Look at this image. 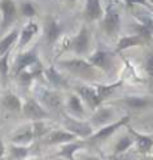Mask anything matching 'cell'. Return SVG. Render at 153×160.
<instances>
[{
  "label": "cell",
  "instance_id": "30",
  "mask_svg": "<svg viewBox=\"0 0 153 160\" xmlns=\"http://www.w3.org/2000/svg\"><path fill=\"white\" fill-rule=\"evenodd\" d=\"M33 126V133H34V139H43L45 135L51 132V129L48 128V125L44 122V120H40V121H33L31 124Z\"/></svg>",
  "mask_w": 153,
  "mask_h": 160
},
{
  "label": "cell",
  "instance_id": "22",
  "mask_svg": "<svg viewBox=\"0 0 153 160\" xmlns=\"http://www.w3.org/2000/svg\"><path fill=\"white\" fill-rule=\"evenodd\" d=\"M12 143L14 145H21V146H30L35 139H34V133H33V126L27 125L17 130L11 138Z\"/></svg>",
  "mask_w": 153,
  "mask_h": 160
},
{
  "label": "cell",
  "instance_id": "6",
  "mask_svg": "<svg viewBox=\"0 0 153 160\" xmlns=\"http://www.w3.org/2000/svg\"><path fill=\"white\" fill-rule=\"evenodd\" d=\"M91 47V31L86 25L80 26L77 35L69 39V50L77 56H82L88 52Z\"/></svg>",
  "mask_w": 153,
  "mask_h": 160
},
{
  "label": "cell",
  "instance_id": "41",
  "mask_svg": "<svg viewBox=\"0 0 153 160\" xmlns=\"http://www.w3.org/2000/svg\"><path fill=\"white\" fill-rule=\"evenodd\" d=\"M152 160H153V159H152Z\"/></svg>",
  "mask_w": 153,
  "mask_h": 160
},
{
  "label": "cell",
  "instance_id": "39",
  "mask_svg": "<svg viewBox=\"0 0 153 160\" xmlns=\"http://www.w3.org/2000/svg\"><path fill=\"white\" fill-rule=\"evenodd\" d=\"M148 2H149V3H151V4L153 5V0H148Z\"/></svg>",
  "mask_w": 153,
  "mask_h": 160
},
{
  "label": "cell",
  "instance_id": "35",
  "mask_svg": "<svg viewBox=\"0 0 153 160\" xmlns=\"http://www.w3.org/2000/svg\"><path fill=\"white\" fill-rule=\"evenodd\" d=\"M78 160H103V159H100L98 156H93V155H86V154H83Z\"/></svg>",
  "mask_w": 153,
  "mask_h": 160
},
{
  "label": "cell",
  "instance_id": "12",
  "mask_svg": "<svg viewBox=\"0 0 153 160\" xmlns=\"http://www.w3.org/2000/svg\"><path fill=\"white\" fill-rule=\"evenodd\" d=\"M38 62H40V61H39V56H38L36 48L18 53L17 58H16V60H14L13 73H14V76H17L18 73H21V72L26 70V69H30L31 67H34Z\"/></svg>",
  "mask_w": 153,
  "mask_h": 160
},
{
  "label": "cell",
  "instance_id": "38",
  "mask_svg": "<svg viewBox=\"0 0 153 160\" xmlns=\"http://www.w3.org/2000/svg\"><path fill=\"white\" fill-rule=\"evenodd\" d=\"M26 160H43V159H36L35 158V159H26Z\"/></svg>",
  "mask_w": 153,
  "mask_h": 160
},
{
  "label": "cell",
  "instance_id": "19",
  "mask_svg": "<svg viewBox=\"0 0 153 160\" xmlns=\"http://www.w3.org/2000/svg\"><path fill=\"white\" fill-rule=\"evenodd\" d=\"M86 143L87 141H73L65 143V145H61L57 155L65 160H78L75 158V154L86 147Z\"/></svg>",
  "mask_w": 153,
  "mask_h": 160
},
{
  "label": "cell",
  "instance_id": "32",
  "mask_svg": "<svg viewBox=\"0 0 153 160\" xmlns=\"http://www.w3.org/2000/svg\"><path fill=\"white\" fill-rule=\"evenodd\" d=\"M144 69H146V73L148 77L149 87L153 89V55H148L146 58V60H144Z\"/></svg>",
  "mask_w": 153,
  "mask_h": 160
},
{
  "label": "cell",
  "instance_id": "5",
  "mask_svg": "<svg viewBox=\"0 0 153 160\" xmlns=\"http://www.w3.org/2000/svg\"><path fill=\"white\" fill-rule=\"evenodd\" d=\"M130 120H131V116H130V115H126V116H123V117L118 118L117 121H113V122H110L109 125H105V126L100 128V129H98L96 132H93V134L87 139V142L100 143V142L107 141L109 137H112V135H113V134L119 129V128L128 125Z\"/></svg>",
  "mask_w": 153,
  "mask_h": 160
},
{
  "label": "cell",
  "instance_id": "8",
  "mask_svg": "<svg viewBox=\"0 0 153 160\" xmlns=\"http://www.w3.org/2000/svg\"><path fill=\"white\" fill-rule=\"evenodd\" d=\"M22 113L26 118L31 120V121H40V120H47L50 118L51 115L38 100L29 98L25 100L22 106Z\"/></svg>",
  "mask_w": 153,
  "mask_h": 160
},
{
  "label": "cell",
  "instance_id": "28",
  "mask_svg": "<svg viewBox=\"0 0 153 160\" xmlns=\"http://www.w3.org/2000/svg\"><path fill=\"white\" fill-rule=\"evenodd\" d=\"M134 17L136 21L139 22V25L144 26L148 31H151V34L153 35V14L146 12V11H135L132 12Z\"/></svg>",
  "mask_w": 153,
  "mask_h": 160
},
{
  "label": "cell",
  "instance_id": "20",
  "mask_svg": "<svg viewBox=\"0 0 153 160\" xmlns=\"http://www.w3.org/2000/svg\"><path fill=\"white\" fill-rule=\"evenodd\" d=\"M103 16H104V9L100 0H86L84 17L88 22L101 20Z\"/></svg>",
  "mask_w": 153,
  "mask_h": 160
},
{
  "label": "cell",
  "instance_id": "33",
  "mask_svg": "<svg viewBox=\"0 0 153 160\" xmlns=\"http://www.w3.org/2000/svg\"><path fill=\"white\" fill-rule=\"evenodd\" d=\"M8 60H9V52L0 56V77L3 79H7L8 74H9V64H8Z\"/></svg>",
  "mask_w": 153,
  "mask_h": 160
},
{
  "label": "cell",
  "instance_id": "7",
  "mask_svg": "<svg viewBox=\"0 0 153 160\" xmlns=\"http://www.w3.org/2000/svg\"><path fill=\"white\" fill-rule=\"evenodd\" d=\"M38 102L48 112L60 111V108L62 106V97L57 90L42 87V89L38 90Z\"/></svg>",
  "mask_w": 153,
  "mask_h": 160
},
{
  "label": "cell",
  "instance_id": "14",
  "mask_svg": "<svg viewBox=\"0 0 153 160\" xmlns=\"http://www.w3.org/2000/svg\"><path fill=\"white\" fill-rule=\"evenodd\" d=\"M113 117H114V111L109 106H100L98 109L93 111V115L90 118V124L92 128H100L109 125L110 122H113Z\"/></svg>",
  "mask_w": 153,
  "mask_h": 160
},
{
  "label": "cell",
  "instance_id": "23",
  "mask_svg": "<svg viewBox=\"0 0 153 160\" xmlns=\"http://www.w3.org/2000/svg\"><path fill=\"white\" fill-rule=\"evenodd\" d=\"M134 145H135L134 138L131 137L130 133H127V134L122 135V137H121V138L117 141L116 146H114V150H113V155H114V156L123 155V154L127 152V151L130 150Z\"/></svg>",
  "mask_w": 153,
  "mask_h": 160
},
{
  "label": "cell",
  "instance_id": "27",
  "mask_svg": "<svg viewBox=\"0 0 153 160\" xmlns=\"http://www.w3.org/2000/svg\"><path fill=\"white\" fill-rule=\"evenodd\" d=\"M122 85V81H117V82H113V83H109V85H95V89H96V92L99 95V99L101 100V103L105 102L112 94H113L114 90H117L118 87Z\"/></svg>",
  "mask_w": 153,
  "mask_h": 160
},
{
  "label": "cell",
  "instance_id": "16",
  "mask_svg": "<svg viewBox=\"0 0 153 160\" xmlns=\"http://www.w3.org/2000/svg\"><path fill=\"white\" fill-rule=\"evenodd\" d=\"M126 128H127V133H130L131 137L134 138V142H135V146H136L138 152H140L143 155H148L153 148V138L148 134L139 133L138 130L132 129L130 125H126Z\"/></svg>",
  "mask_w": 153,
  "mask_h": 160
},
{
  "label": "cell",
  "instance_id": "29",
  "mask_svg": "<svg viewBox=\"0 0 153 160\" xmlns=\"http://www.w3.org/2000/svg\"><path fill=\"white\" fill-rule=\"evenodd\" d=\"M125 104L131 108V109H144L151 104V100L147 98H140V97H127L122 100Z\"/></svg>",
  "mask_w": 153,
  "mask_h": 160
},
{
  "label": "cell",
  "instance_id": "37",
  "mask_svg": "<svg viewBox=\"0 0 153 160\" xmlns=\"http://www.w3.org/2000/svg\"><path fill=\"white\" fill-rule=\"evenodd\" d=\"M65 2H68L70 4H74V3H77V0H65Z\"/></svg>",
  "mask_w": 153,
  "mask_h": 160
},
{
  "label": "cell",
  "instance_id": "4",
  "mask_svg": "<svg viewBox=\"0 0 153 160\" xmlns=\"http://www.w3.org/2000/svg\"><path fill=\"white\" fill-rule=\"evenodd\" d=\"M121 14L116 5L110 4L104 11V16L101 18V29L108 37H116L121 30Z\"/></svg>",
  "mask_w": 153,
  "mask_h": 160
},
{
  "label": "cell",
  "instance_id": "3",
  "mask_svg": "<svg viewBox=\"0 0 153 160\" xmlns=\"http://www.w3.org/2000/svg\"><path fill=\"white\" fill-rule=\"evenodd\" d=\"M153 41V35L151 34V31H148L144 26L139 25L138 26V31L135 34L131 35H126L122 37L117 42V47L116 51L117 52H122L127 48H131V47H138V46H147Z\"/></svg>",
  "mask_w": 153,
  "mask_h": 160
},
{
  "label": "cell",
  "instance_id": "36",
  "mask_svg": "<svg viewBox=\"0 0 153 160\" xmlns=\"http://www.w3.org/2000/svg\"><path fill=\"white\" fill-rule=\"evenodd\" d=\"M7 152V148H5V145H4V142L0 139V159H3L4 155Z\"/></svg>",
  "mask_w": 153,
  "mask_h": 160
},
{
  "label": "cell",
  "instance_id": "9",
  "mask_svg": "<svg viewBox=\"0 0 153 160\" xmlns=\"http://www.w3.org/2000/svg\"><path fill=\"white\" fill-rule=\"evenodd\" d=\"M64 31V26L60 23V21L55 17H47L45 22H44V39L47 46H55L59 42V39L62 35Z\"/></svg>",
  "mask_w": 153,
  "mask_h": 160
},
{
  "label": "cell",
  "instance_id": "24",
  "mask_svg": "<svg viewBox=\"0 0 153 160\" xmlns=\"http://www.w3.org/2000/svg\"><path fill=\"white\" fill-rule=\"evenodd\" d=\"M18 38H20V30L18 29H13L4 38L0 39V56H3L7 52H9V50L12 48V46L18 41Z\"/></svg>",
  "mask_w": 153,
  "mask_h": 160
},
{
  "label": "cell",
  "instance_id": "1",
  "mask_svg": "<svg viewBox=\"0 0 153 160\" xmlns=\"http://www.w3.org/2000/svg\"><path fill=\"white\" fill-rule=\"evenodd\" d=\"M57 67L61 70H65L73 77L83 79L86 82H93L99 78L98 69L91 65L88 60H83L80 58H74L69 60H61L57 62Z\"/></svg>",
  "mask_w": 153,
  "mask_h": 160
},
{
  "label": "cell",
  "instance_id": "17",
  "mask_svg": "<svg viewBox=\"0 0 153 160\" xmlns=\"http://www.w3.org/2000/svg\"><path fill=\"white\" fill-rule=\"evenodd\" d=\"M43 74L47 79V82L51 85V87L53 90H66V89H69V83L66 81V78L64 77L55 67H50V68L44 69Z\"/></svg>",
  "mask_w": 153,
  "mask_h": 160
},
{
  "label": "cell",
  "instance_id": "21",
  "mask_svg": "<svg viewBox=\"0 0 153 160\" xmlns=\"http://www.w3.org/2000/svg\"><path fill=\"white\" fill-rule=\"evenodd\" d=\"M39 31V26L38 23L34 21H29L25 26L22 28V30L20 31V38H18V48L22 50L31 42L33 39Z\"/></svg>",
  "mask_w": 153,
  "mask_h": 160
},
{
  "label": "cell",
  "instance_id": "26",
  "mask_svg": "<svg viewBox=\"0 0 153 160\" xmlns=\"http://www.w3.org/2000/svg\"><path fill=\"white\" fill-rule=\"evenodd\" d=\"M30 151V146H21L12 143L9 146V150H8V155H9V160H26Z\"/></svg>",
  "mask_w": 153,
  "mask_h": 160
},
{
  "label": "cell",
  "instance_id": "13",
  "mask_svg": "<svg viewBox=\"0 0 153 160\" xmlns=\"http://www.w3.org/2000/svg\"><path fill=\"white\" fill-rule=\"evenodd\" d=\"M75 91L79 95V98L83 100V103L90 109L95 111L100 106H103L101 100L99 99V95L96 92L95 85L93 86H78L75 87Z\"/></svg>",
  "mask_w": 153,
  "mask_h": 160
},
{
  "label": "cell",
  "instance_id": "40",
  "mask_svg": "<svg viewBox=\"0 0 153 160\" xmlns=\"http://www.w3.org/2000/svg\"><path fill=\"white\" fill-rule=\"evenodd\" d=\"M0 160H4V159H0Z\"/></svg>",
  "mask_w": 153,
  "mask_h": 160
},
{
  "label": "cell",
  "instance_id": "15",
  "mask_svg": "<svg viewBox=\"0 0 153 160\" xmlns=\"http://www.w3.org/2000/svg\"><path fill=\"white\" fill-rule=\"evenodd\" d=\"M78 138L73 133L68 132L66 129H56V130H51L45 137L43 138L44 145L47 146H56V145H65V143L77 141Z\"/></svg>",
  "mask_w": 153,
  "mask_h": 160
},
{
  "label": "cell",
  "instance_id": "2",
  "mask_svg": "<svg viewBox=\"0 0 153 160\" xmlns=\"http://www.w3.org/2000/svg\"><path fill=\"white\" fill-rule=\"evenodd\" d=\"M62 124L64 129L73 133L77 138H80L83 141H87L93 134V128L90 124V121L75 118L69 113H62Z\"/></svg>",
  "mask_w": 153,
  "mask_h": 160
},
{
  "label": "cell",
  "instance_id": "18",
  "mask_svg": "<svg viewBox=\"0 0 153 160\" xmlns=\"http://www.w3.org/2000/svg\"><path fill=\"white\" fill-rule=\"evenodd\" d=\"M66 111L70 116H73L75 118H80L86 115V108H84V103L83 100L79 98L78 94H71L68 97V100L65 103Z\"/></svg>",
  "mask_w": 153,
  "mask_h": 160
},
{
  "label": "cell",
  "instance_id": "10",
  "mask_svg": "<svg viewBox=\"0 0 153 160\" xmlns=\"http://www.w3.org/2000/svg\"><path fill=\"white\" fill-rule=\"evenodd\" d=\"M0 11H2V22H0V30L5 31L9 29L14 21L17 20L18 11L13 0H2L0 2Z\"/></svg>",
  "mask_w": 153,
  "mask_h": 160
},
{
  "label": "cell",
  "instance_id": "31",
  "mask_svg": "<svg viewBox=\"0 0 153 160\" xmlns=\"http://www.w3.org/2000/svg\"><path fill=\"white\" fill-rule=\"evenodd\" d=\"M20 13L23 16V17L31 18V17H34V16H36L38 11H36V7L31 2H23L20 5Z\"/></svg>",
  "mask_w": 153,
  "mask_h": 160
},
{
  "label": "cell",
  "instance_id": "11",
  "mask_svg": "<svg viewBox=\"0 0 153 160\" xmlns=\"http://www.w3.org/2000/svg\"><path fill=\"white\" fill-rule=\"evenodd\" d=\"M112 58H113V55L109 51L104 50V48H99L88 58V62H90L91 65H93L98 70H101L104 73H109L112 68H113Z\"/></svg>",
  "mask_w": 153,
  "mask_h": 160
},
{
  "label": "cell",
  "instance_id": "34",
  "mask_svg": "<svg viewBox=\"0 0 153 160\" xmlns=\"http://www.w3.org/2000/svg\"><path fill=\"white\" fill-rule=\"evenodd\" d=\"M123 2L126 3L127 7H136V5H140V7H144L147 8V9H151V8L153 7L148 0H123Z\"/></svg>",
  "mask_w": 153,
  "mask_h": 160
},
{
  "label": "cell",
  "instance_id": "25",
  "mask_svg": "<svg viewBox=\"0 0 153 160\" xmlns=\"http://www.w3.org/2000/svg\"><path fill=\"white\" fill-rule=\"evenodd\" d=\"M2 104H3V107H4L5 109L11 111V112H20V111H22L23 103L21 102V99H20L16 94H13V92H7L4 97H3Z\"/></svg>",
  "mask_w": 153,
  "mask_h": 160
}]
</instances>
